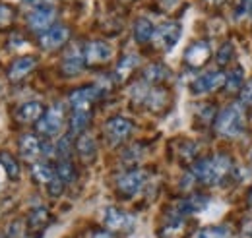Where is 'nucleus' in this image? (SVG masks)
<instances>
[{"label":"nucleus","mask_w":252,"mask_h":238,"mask_svg":"<svg viewBox=\"0 0 252 238\" xmlns=\"http://www.w3.org/2000/svg\"><path fill=\"white\" fill-rule=\"evenodd\" d=\"M245 126H247V115H245V109L241 105H229L218 115L216 120V130L218 134L225 136V138H237L245 132Z\"/></svg>","instance_id":"nucleus-2"},{"label":"nucleus","mask_w":252,"mask_h":238,"mask_svg":"<svg viewBox=\"0 0 252 238\" xmlns=\"http://www.w3.org/2000/svg\"><path fill=\"white\" fill-rule=\"evenodd\" d=\"M94 238H115L111 233H105V231H101V233H95Z\"/></svg>","instance_id":"nucleus-39"},{"label":"nucleus","mask_w":252,"mask_h":238,"mask_svg":"<svg viewBox=\"0 0 252 238\" xmlns=\"http://www.w3.org/2000/svg\"><path fill=\"white\" fill-rule=\"evenodd\" d=\"M49 223H51V213H49V209L43 208V206H41V208H35V209H32V213H30V217H28V231L41 235V233L49 227Z\"/></svg>","instance_id":"nucleus-18"},{"label":"nucleus","mask_w":252,"mask_h":238,"mask_svg":"<svg viewBox=\"0 0 252 238\" xmlns=\"http://www.w3.org/2000/svg\"><path fill=\"white\" fill-rule=\"evenodd\" d=\"M47 190H49V194H51V196H55V198L63 194L64 182H63L61 178H59V175H57V177H55V180H53V182H51V184L47 186Z\"/></svg>","instance_id":"nucleus-36"},{"label":"nucleus","mask_w":252,"mask_h":238,"mask_svg":"<svg viewBox=\"0 0 252 238\" xmlns=\"http://www.w3.org/2000/svg\"><path fill=\"white\" fill-rule=\"evenodd\" d=\"M177 2H179V0H161V4H163L165 8H173Z\"/></svg>","instance_id":"nucleus-40"},{"label":"nucleus","mask_w":252,"mask_h":238,"mask_svg":"<svg viewBox=\"0 0 252 238\" xmlns=\"http://www.w3.org/2000/svg\"><path fill=\"white\" fill-rule=\"evenodd\" d=\"M76 151L78 155L84 159V161H92L97 153V146H95V140L90 134H82L76 142Z\"/></svg>","instance_id":"nucleus-23"},{"label":"nucleus","mask_w":252,"mask_h":238,"mask_svg":"<svg viewBox=\"0 0 252 238\" xmlns=\"http://www.w3.org/2000/svg\"><path fill=\"white\" fill-rule=\"evenodd\" d=\"M206 204H208V200L204 198V196H190L187 200H183V202H179L177 204V213L179 215H190V213H196V211H200V209L206 208Z\"/></svg>","instance_id":"nucleus-22"},{"label":"nucleus","mask_w":252,"mask_h":238,"mask_svg":"<svg viewBox=\"0 0 252 238\" xmlns=\"http://www.w3.org/2000/svg\"><path fill=\"white\" fill-rule=\"evenodd\" d=\"M169 78V70L163 64H152L144 70V82L148 86H158L161 82H165Z\"/></svg>","instance_id":"nucleus-24"},{"label":"nucleus","mask_w":252,"mask_h":238,"mask_svg":"<svg viewBox=\"0 0 252 238\" xmlns=\"http://www.w3.org/2000/svg\"><path fill=\"white\" fill-rule=\"evenodd\" d=\"M229 237H231V233L225 227H206V229H200L198 233H194L192 238H229Z\"/></svg>","instance_id":"nucleus-30"},{"label":"nucleus","mask_w":252,"mask_h":238,"mask_svg":"<svg viewBox=\"0 0 252 238\" xmlns=\"http://www.w3.org/2000/svg\"><path fill=\"white\" fill-rule=\"evenodd\" d=\"M103 95L101 86H90V88H80L70 95V107L72 111H92V105Z\"/></svg>","instance_id":"nucleus-7"},{"label":"nucleus","mask_w":252,"mask_h":238,"mask_svg":"<svg viewBox=\"0 0 252 238\" xmlns=\"http://www.w3.org/2000/svg\"><path fill=\"white\" fill-rule=\"evenodd\" d=\"M251 159H252V153H251Z\"/></svg>","instance_id":"nucleus-43"},{"label":"nucleus","mask_w":252,"mask_h":238,"mask_svg":"<svg viewBox=\"0 0 252 238\" xmlns=\"http://www.w3.org/2000/svg\"><path fill=\"white\" fill-rule=\"evenodd\" d=\"M14 18H16V10L10 4H0V28L10 26Z\"/></svg>","instance_id":"nucleus-33"},{"label":"nucleus","mask_w":252,"mask_h":238,"mask_svg":"<svg viewBox=\"0 0 252 238\" xmlns=\"http://www.w3.org/2000/svg\"><path fill=\"white\" fill-rule=\"evenodd\" d=\"M154 31H156V28H154V24H152L148 18L136 20V24H134V39H136V43L144 45V43L152 41Z\"/></svg>","instance_id":"nucleus-21"},{"label":"nucleus","mask_w":252,"mask_h":238,"mask_svg":"<svg viewBox=\"0 0 252 238\" xmlns=\"http://www.w3.org/2000/svg\"><path fill=\"white\" fill-rule=\"evenodd\" d=\"M241 99H243V103L245 105H249V107H252V80L243 88V91H241Z\"/></svg>","instance_id":"nucleus-37"},{"label":"nucleus","mask_w":252,"mask_h":238,"mask_svg":"<svg viewBox=\"0 0 252 238\" xmlns=\"http://www.w3.org/2000/svg\"><path fill=\"white\" fill-rule=\"evenodd\" d=\"M243 84H245V70L241 66H237V68H233L229 72V76H225V86L223 88L229 91V93H233V91H237L239 88H243Z\"/></svg>","instance_id":"nucleus-27"},{"label":"nucleus","mask_w":252,"mask_h":238,"mask_svg":"<svg viewBox=\"0 0 252 238\" xmlns=\"http://www.w3.org/2000/svg\"><path fill=\"white\" fill-rule=\"evenodd\" d=\"M70 144H72V136H64V138L59 140V144H57L55 151H57V155L61 157V161L70 157V149H72L70 148Z\"/></svg>","instance_id":"nucleus-34"},{"label":"nucleus","mask_w":252,"mask_h":238,"mask_svg":"<svg viewBox=\"0 0 252 238\" xmlns=\"http://www.w3.org/2000/svg\"><path fill=\"white\" fill-rule=\"evenodd\" d=\"M134 130V124L125 117H113L111 120H107L105 124V138L109 142V146H121L130 138Z\"/></svg>","instance_id":"nucleus-5"},{"label":"nucleus","mask_w":252,"mask_h":238,"mask_svg":"<svg viewBox=\"0 0 252 238\" xmlns=\"http://www.w3.org/2000/svg\"><path fill=\"white\" fill-rule=\"evenodd\" d=\"M64 119H66L64 117V109L61 105H55L49 111H45V115L37 122V132L41 136H45V138H55L63 130Z\"/></svg>","instance_id":"nucleus-4"},{"label":"nucleus","mask_w":252,"mask_h":238,"mask_svg":"<svg viewBox=\"0 0 252 238\" xmlns=\"http://www.w3.org/2000/svg\"><path fill=\"white\" fill-rule=\"evenodd\" d=\"M233 171V159L229 155H214L208 159H202L194 165L192 177L200 184L216 186L221 180H225Z\"/></svg>","instance_id":"nucleus-1"},{"label":"nucleus","mask_w":252,"mask_h":238,"mask_svg":"<svg viewBox=\"0 0 252 238\" xmlns=\"http://www.w3.org/2000/svg\"><path fill=\"white\" fill-rule=\"evenodd\" d=\"M86 66V59H84V47L74 45L64 53L63 59V72L66 76H78Z\"/></svg>","instance_id":"nucleus-13"},{"label":"nucleus","mask_w":252,"mask_h":238,"mask_svg":"<svg viewBox=\"0 0 252 238\" xmlns=\"http://www.w3.org/2000/svg\"><path fill=\"white\" fill-rule=\"evenodd\" d=\"M103 223H105V227H107L109 231H115V233H128V231H132V227H134V217L117 208H107L105 209Z\"/></svg>","instance_id":"nucleus-9"},{"label":"nucleus","mask_w":252,"mask_h":238,"mask_svg":"<svg viewBox=\"0 0 252 238\" xmlns=\"http://www.w3.org/2000/svg\"><path fill=\"white\" fill-rule=\"evenodd\" d=\"M249 206L252 208V188H251V192H249Z\"/></svg>","instance_id":"nucleus-41"},{"label":"nucleus","mask_w":252,"mask_h":238,"mask_svg":"<svg viewBox=\"0 0 252 238\" xmlns=\"http://www.w3.org/2000/svg\"><path fill=\"white\" fill-rule=\"evenodd\" d=\"M45 115V107L39 103V101H30V103H24L18 107L16 111V120L22 122V124H37L41 117Z\"/></svg>","instance_id":"nucleus-17"},{"label":"nucleus","mask_w":252,"mask_h":238,"mask_svg":"<svg viewBox=\"0 0 252 238\" xmlns=\"http://www.w3.org/2000/svg\"><path fill=\"white\" fill-rule=\"evenodd\" d=\"M45 151H47V148H45L43 140L37 138V136H33V134H26V136L20 140V157H22L24 161L33 163V161H37Z\"/></svg>","instance_id":"nucleus-14"},{"label":"nucleus","mask_w":252,"mask_h":238,"mask_svg":"<svg viewBox=\"0 0 252 238\" xmlns=\"http://www.w3.org/2000/svg\"><path fill=\"white\" fill-rule=\"evenodd\" d=\"M144 105L152 111V113H161L165 107H167V101H169V95L167 91L161 89V88H152L144 93Z\"/></svg>","instance_id":"nucleus-19"},{"label":"nucleus","mask_w":252,"mask_h":238,"mask_svg":"<svg viewBox=\"0 0 252 238\" xmlns=\"http://www.w3.org/2000/svg\"><path fill=\"white\" fill-rule=\"evenodd\" d=\"M90 120H92V111H72V117H70L72 134H76V136L86 134V130L90 126Z\"/></svg>","instance_id":"nucleus-20"},{"label":"nucleus","mask_w":252,"mask_h":238,"mask_svg":"<svg viewBox=\"0 0 252 238\" xmlns=\"http://www.w3.org/2000/svg\"><path fill=\"white\" fill-rule=\"evenodd\" d=\"M243 2V10L247 14H252V0H241Z\"/></svg>","instance_id":"nucleus-38"},{"label":"nucleus","mask_w":252,"mask_h":238,"mask_svg":"<svg viewBox=\"0 0 252 238\" xmlns=\"http://www.w3.org/2000/svg\"><path fill=\"white\" fill-rule=\"evenodd\" d=\"M0 165H2L6 177H8L10 180L20 178V163H18L10 153H6V151L0 153Z\"/></svg>","instance_id":"nucleus-26"},{"label":"nucleus","mask_w":252,"mask_h":238,"mask_svg":"<svg viewBox=\"0 0 252 238\" xmlns=\"http://www.w3.org/2000/svg\"><path fill=\"white\" fill-rule=\"evenodd\" d=\"M136 64H138V57H134V55L125 57V59L119 62V66H117V78L121 82H125L126 78L132 74V70L136 68Z\"/></svg>","instance_id":"nucleus-28"},{"label":"nucleus","mask_w":252,"mask_h":238,"mask_svg":"<svg viewBox=\"0 0 252 238\" xmlns=\"http://www.w3.org/2000/svg\"><path fill=\"white\" fill-rule=\"evenodd\" d=\"M32 177L35 182L49 186L55 180V177H57V171L51 165H47V163H37V165L32 167Z\"/></svg>","instance_id":"nucleus-25"},{"label":"nucleus","mask_w":252,"mask_h":238,"mask_svg":"<svg viewBox=\"0 0 252 238\" xmlns=\"http://www.w3.org/2000/svg\"><path fill=\"white\" fill-rule=\"evenodd\" d=\"M86 66H101L113 59V47L105 41H90L84 45Z\"/></svg>","instance_id":"nucleus-6"},{"label":"nucleus","mask_w":252,"mask_h":238,"mask_svg":"<svg viewBox=\"0 0 252 238\" xmlns=\"http://www.w3.org/2000/svg\"><path fill=\"white\" fill-rule=\"evenodd\" d=\"M70 39V30L64 26H53L51 30L41 33L39 37V45L43 51H57L61 49L64 43Z\"/></svg>","instance_id":"nucleus-12"},{"label":"nucleus","mask_w":252,"mask_h":238,"mask_svg":"<svg viewBox=\"0 0 252 238\" xmlns=\"http://www.w3.org/2000/svg\"><path fill=\"white\" fill-rule=\"evenodd\" d=\"M210 57H212V49H210L208 41H196L187 49L185 62L189 64L190 68H200L210 60Z\"/></svg>","instance_id":"nucleus-16"},{"label":"nucleus","mask_w":252,"mask_h":238,"mask_svg":"<svg viewBox=\"0 0 252 238\" xmlns=\"http://www.w3.org/2000/svg\"><path fill=\"white\" fill-rule=\"evenodd\" d=\"M223 86H225V74L223 72H208L190 84V91L194 95H204V93H212V91L220 89Z\"/></svg>","instance_id":"nucleus-11"},{"label":"nucleus","mask_w":252,"mask_h":238,"mask_svg":"<svg viewBox=\"0 0 252 238\" xmlns=\"http://www.w3.org/2000/svg\"><path fill=\"white\" fill-rule=\"evenodd\" d=\"M57 18V8L53 10H32L28 14V26L35 33H45L47 30L53 28Z\"/></svg>","instance_id":"nucleus-15"},{"label":"nucleus","mask_w":252,"mask_h":238,"mask_svg":"<svg viewBox=\"0 0 252 238\" xmlns=\"http://www.w3.org/2000/svg\"><path fill=\"white\" fill-rule=\"evenodd\" d=\"M26 4L32 6V10H53V8H57L55 0H26Z\"/></svg>","instance_id":"nucleus-35"},{"label":"nucleus","mask_w":252,"mask_h":238,"mask_svg":"<svg viewBox=\"0 0 252 238\" xmlns=\"http://www.w3.org/2000/svg\"><path fill=\"white\" fill-rule=\"evenodd\" d=\"M183 35V28L179 22H165L161 24L159 28H156L154 31V37H152V43L154 47L161 51V53H169L181 39Z\"/></svg>","instance_id":"nucleus-3"},{"label":"nucleus","mask_w":252,"mask_h":238,"mask_svg":"<svg viewBox=\"0 0 252 238\" xmlns=\"http://www.w3.org/2000/svg\"><path fill=\"white\" fill-rule=\"evenodd\" d=\"M37 57L35 55H24V57H18L10 66H8V72H6V78L16 84V82H22L28 74H32L33 68L37 66Z\"/></svg>","instance_id":"nucleus-10"},{"label":"nucleus","mask_w":252,"mask_h":238,"mask_svg":"<svg viewBox=\"0 0 252 238\" xmlns=\"http://www.w3.org/2000/svg\"><path fill=\"white\" fill-rule=\"evenodd\" d=\"M57 175H59V178L63 180L64 184H70V182H74L76 180V169H74V165L68 161V159H63L59 165H57Z\"/></svg>","instance_id":"nucleus-29"},{"label":"nucleus","mask_w":252,"mask_h":238,"mask_svg":"<svg viewBox=\"0 0 252 238\" xmlns=\"http://www.w3.org/2000/svg\"><path fill=\"white\" fill-rule=\"evenodd\" d=\"M0 238H6V237H4V235H2V233H0Z\"/></svg>","instance_id":"nucleus-42"},{"label":"nucleus","mask_w":252,"mask_h":238,"mask_svg":"<svg viewBox=\"0 0 252 238\" xmlns=\"http://www.w3.org/2000/svg\"><path fill=\"white\" fill-rule=\"evenodd\" d=\"M185 221H173V223H167L163 229H161V238H181L185 235Z\"/></svg>","instance_id":"nucleus-31"},{"label":"nucleus","mask_w":252,"mask_h":238,"mask_svg":"<svg viewBox=\"0 0 252 238\" xmlns=\"http://www.w3.org/2000/svg\"><path fill=\"white\" fill-rule=\"evenodd\" d=\"M146 180H148V173L144 169H132V171L125 173L123 177H119L117 188H119V192L123 196H134L136 192L142 190V186L146 184Z\"/></svg>","instance_id":"nucleus-8"},{"label":"nucleus","mask_w":252,"mask_h":238,"mask_svg":"<svg viewBox=\"0 0 252 238\" xmlns=\"http://www.w3.org/2000/svg\"><path fill=\"white\" fill-rule=\"evenodd\" d=\"M233 53H235L233 43H225V45H221V49L218 51V55H216L218 64H220V66H227V64L233 60Z\"/></svg>","instance_id":"nucleus-32"}]
</instances>
